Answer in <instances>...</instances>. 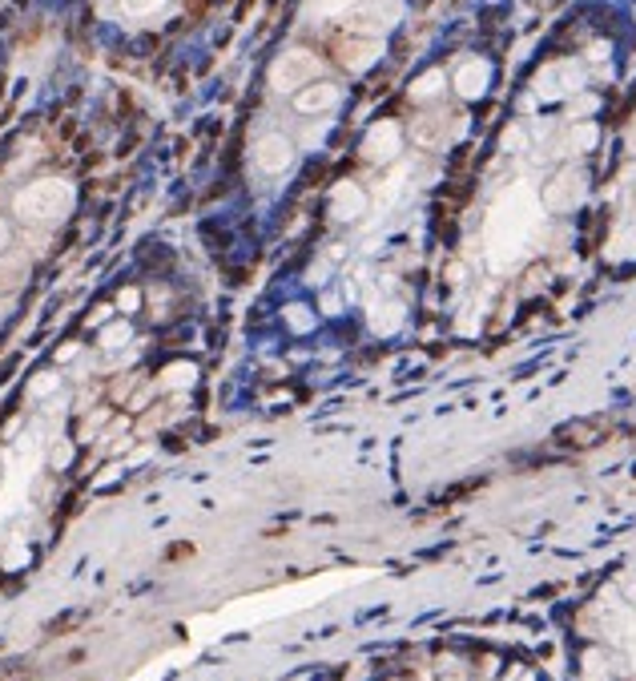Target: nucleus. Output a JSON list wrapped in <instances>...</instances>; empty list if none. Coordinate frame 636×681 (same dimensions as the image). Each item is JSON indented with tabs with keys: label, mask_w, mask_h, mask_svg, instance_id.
Instances as JSON below:
<instances>
[{
	"label": "nucleus",
	"mask_w": 636,
	"mask_h": 681,
	"mask_svg": "<svg viewBox=\"0 0 636 681\" xmlns=\"http://www.w3.org/2000/svg\"><path fill=\"white\" fill-rule=\"evenodd\" d=\"M592 146H596V126H588V121H584V126L572 129V149H576V154H584V149H592Z\"/></svg>",
	"instance_id": "nucleus-12"
},
{
	"label": "nucleus",
	"mask_w": 636,
	"mask_h": 681,
	"mask_svg": "<svg viewBox=\"0 0 636 681\" xmlns=\"http://www.w3.org/2000/svg\"><path fill=\"white\" fill-rule=\"evenodd\" d=\"M334 202H339V210H334V214H339V218H355V214H358V206H363V198H358V190L347 181V186H339V194H334Z\"/></svg>",
	"instance_id": "nucleus-9"
},
{
	"label": "nucleus",
	"mask_w": 636,
	"mask_h": 681,
	"mask_svg": "<svg viewBox=\"0 0 636 681\" xmlns=\"http://www.w3.org/2000/svg\"><path fill=\"white\" fill-rule=\"evenodd\" d=\"M254 162L262 165L266 173H282L290 162H295V149H290V141L282 137V134H266L254 146Z\"/></svg>",
	"instance_id": "nucleus-4"
},
{
	"label": "nucleus",
	"mask_w": 636,
	"mask_h": 681,
	"mask_svg": "<svg viewBox=\"0 0 636 681\" xmlns=\"http://www.w3.org/2000/svg\"><path fill=\"white\" fill-rule=\"evenodd\" d=\"M334 102H339V89L334 85H306L303 93L295 97L298 113H322V110H331Z\"/></svg>",
	"instance_id": "nucleus-7"
},
{
	"label": "nucleus",
	"mask_w": 636,
	"mask_h": 681,
	"mask_svg": "<svg viewBox=\"0 0 636 681\" xmlns=\"http://www.w3.org/2000/svg\"><path fill=\"white\" fill-rule=\"evenodd\" d=\"M4 238H8V230H4V222H0V246H4Z\"/></svg>",
	"instance_id": "nucleus-13"
},
{
	"label": "nucleus",
	"mask_w": 636,
	"mask_h": 681,
	"mask_svg": "<svg viewBox=\"0 0 636 681\" xmlns=\"http://www.w3.org/2000/svg\"><path fill=\"white\" fill-rule=\"evenodd\" d=\"M608 259H636V226L621 230V234L608 243Z\"/></svg>",
	"instance_id": "nucleus-8"
},
{
	"label": "nucleus",
	"mask_w": 636,
	"mask_h": 681,
	"mask_svg": "<svg viewBox=\"0 0 636 681\" xmlns=\"http://www.w3.org/2000/svg\"><path fill=\"white\" fill-rule=\"evenodd\" d=\"M322 73V61H318L314 53H303V49H290V53H282L278 61H274V69H270V81H274V89H298V85H306L311 77H318Z\"/></svg>",
	"instance_id": "nucleus-2"
},
{
	"label": "nucleus",
	"mask_w": 636,
	"mask_h": 681,
	"mask_svg": "<svg viewBox=\"0 0 636 681\" xmlns=\"http://www.w3.org/2000/svg\"><path fill=\"white\" fill-rule=\"evenodd\" d=\"M584 681H608V661L600 650L584 653Z\"/></svg>",
	"instance_id": "nucleus-10"
},
{
	"label": "nucleus",
	"mask_w": 636,
	"mask_h": 681,
	"mask_svg": "<svg viewBox=\"0 0 636 681\" xmlns=\"http://www.w3.org/2000/svg\"><path fill=\"white\" fill-rule=\"evenodd\" d=\"M488 77H491V69H488V61H464L459 65V73H455V89L464 97H480L483 89H488Z\"/></svg>",
	"instance_id": "nucleus-5"
},
{
	"label": "nucleus",
	"mask_w": 636,
	"mask_h": 681,
	"mask_svg": "<svg viewBox=\"0 0 636 681\" xmlns=\"http://www.w3.org/2000/svg\"><path fill=\"white\" fill-rule=\"evenodd\" d=\"M580 198H584V173H580V170H564V173H560V178L548 186L543 202H548V210H572Z\"/></svg>",
	"instance_id": "nucleus-3"
},
{
	"label": "nucleus",
	"mask_w": 636,
	"mask_h": 681,
	"mask_svg": "<svg viewBox=\"0 0 636 681\" xmlns=\"http://www.w3.org/2000/svg\"><path fill=\"white\" fill-rule=\"evenodd\" d=\"M439 89H443V73H423L420 81H415V89H411V97L415 102H423V97H439Z\"/></svg>",
	"instance_id": "nucleus-11"
},
{
	"label": "nucleus",
	"mask_w": 636,
	"mask_h": 681,
	"mask_svg": "<svg viewBox=\"0 0 636 681\" xmlns=\"http://www.w3.org/2000/svg\"><path fill=\"white\" fill-rule=\"evenodd\" d=\"M395 149H399V126L395 121H383V126H375L371 134H367V157H371V162H387Z\"/></svg>",
	"instance_id": "nucleus-6"
},
{
	"label": "nucleus",
	"mask_w": 636,
	"mask_h": 681,
	"mask_svg": "<svg viewBox=\"0 0 636 681\" xmlns=\"http://www.w3.org/2000/svg\"><path fill=\"white\" fill-rule=\"evenodd\" d=\"M69 206H73V190L53 178L32 181L29 190L16 194V214H24V218H61V214H69Z\"/></svg>",
	"instance_id": "nucleus-1"
}]
</instances>
